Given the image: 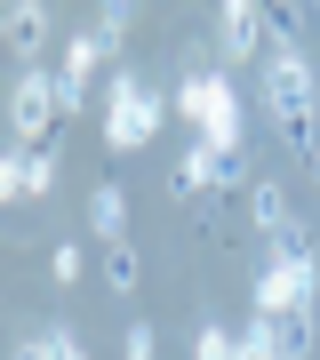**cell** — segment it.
Wrapping results in <instances>:
<instances>
[{
    "label": "cell",
    "mask_w": 320,
    "mask_h": 360,
    "mask_svg": "<svg viewBox=\"0 0 320 360\" xmlns=\"http://www.w3.org/2000/svg\"><path fill=\"white\" fill-rule=\"evenodd\" d=\"M320 80H312V56L288 49V40H272L264 49V112L281 120V136L296 144L305 160H320Z\"/></svg>",
    "instance_id": "cell-1"
},
{
    "label": "cell",
    "mask_w": 320,
    "mask_h": 360,
    "mask_svg": "<svg viewBox=\"0 0 320 360\" xmlns=\"http://www.w3.org/2000/svg\"><path fill=\"white\" fill-rule=\"evenodd\" d=\"M160 120H168V96L144 72L120 65L113 80H104V153H144V144L160 136Z\"/></svg>",
    "instance_id": "cell-2"
},
{
    "label": "cell",
    "mask_w": 320,
    "mask_h": 360,
    "mask_svg": "<svg viewBox=\"0 0 320 360\" xmlns=\"http://www.w3.org/2000/svg\"><path fill=\"white\" fill-rule=\"evenodd\" d=\"M168 112H177V120H192L208 153H241V89H232L224 72H192V80H177Z\"/></svg>",
    "instance_id": "cell-3"
},
{
    "label": "cell",
    "mask_w": 320,
    "mask_h": 360,
    "mask_svg": "<svg viewBox=\"0 0 320 360\" xmlns=\"http://www.w3.org/2000/svg\"><path fill=\"white\" fill-rule=\"evenodd\" d=\"M256 321H320V264L312 248H281L256 281Z\"/></svg>",
    "instance_id": "cell-4"
},
{
    "label": "cell",
    "mask_w": 320,
    "mask_h": 360,
    "mask_svg": "<svg viewBox=\"0 0 320 360\" xmlns=\"http://www.w3.org/2000/svg\"><path fill=\"white\" fill-rule=\"evenodd\" d=\"M64 120L56 104V72H16L8 80V144H25V153H49V129Z\"/></svg>",
    "instance_id": "cell-5"
},
{
    "label": "cell",
    "mask_w": 320,
    "mask_h": 360,
    "mask_svg": "<svg viewBox=\"0 0 320 360\" xmlns=\"http://www.w3.org/2000/svg\"><path fill=\"white\" fill-rule=\"evenodd\" d=\"M217 56H224V72L264 56V8H256V0H224L217 8Z\"/></svg>",
    "instance_id": "cell-6"
},
{
    "label": "cell",
    "mask_w": 320,
    "mask_h": 360,
    "mask_svg": "<svg viewBox=\"0 0 320 360\" xmlns=\"http://www.w3.org/2000/svg\"><path fill=\"white\" fill-rule=\"evenodd\" d=\"M104 65V49H96V32H80V40H64V65H56V104H64V120L89 104V80Z\"/></svg>",
    "instance_id": "cell-7"
},
{
    "label": "cell",
    "mask_w": 320,
    "mask_h": 360,
    "mask_svg": "<svg viewBox=\"0 0 320 360\" xmlns=\"http://www.w3.org/2000/svg\"><path fill=\"white\" fill-rule=\"evenodd\" d=\"M248 208H256V232L272 240V257H281V248H312V240H305V224L288 217V193H281L272 176H264V184L248 193Z\"/></svg>",
    "instance_id": "cell-8"
},
{
    "label": "cell",
    "mask_w": 320,
    "mask_h": 360,
    "mask_svg": "<svg viewBox=\"0 0 320 360\" xmlns=\"http://www.w3.org/2000/svg\"><path fill=\"white\" fill-rule=\"evenodd\" d=\"M49 32H56V16L40 8V0H16L8 8V56L25 72H40V49H49Z\"/></svg>",
    "instance_id": "cell-9"
},
{
    "label": "cell",
    "mask_w": 320,
    "mask_h": 360,
    "mask_svg": "<svg viewBox=\"0 0 320 360\" xmlns=\"http://www.w3.org/2000/svg\"><path fill=\"white\" fill-rule=\"evenodd\" d=\"M128 193H120V184H96V193H89V232H96V248H113V240H128Z\"/></svg>",
    "instance_id": "cell-10"
},
{
    "label": "cell",
    "mask_w": 320,
    "mask_h": 360,
    "mask_svg": "<svg viewBox=\"0 0 320 360\" xmlns=\"http://www.w3.org/2000/svg\"><path fill=\"white\" fill-rule=\"evenodd\" d=\"M208 184H217V153L208 144H184L177 153V200H200Z\"/></svg>",
    "instance_id": "cell-11"
},
{
    "label": "cell",
    "mask_w": 320,
    "mask_h": 360,
    "mask_svg": "<svg viewBox=\"0 0 320 360\" xmlns=\"http://www.w3.org/2000/svg\"><path fill=\"white\" fill-rule=\"evenodd\" d=\"M96 272H104V288H113V296H136V281H144V264H136V248H128V240L96 248Z\"/></svg>",
    "instance_id": "cell-12"
},
{
    "label": "cell",
    "mask_w": 320,
    "mask_h": 360,
    "mask_svg": "<svg viewBox=\"0 0 320 360\" xmlns=\"http://www.w3.org/2000/svg\"><path fill=\"white\" fill-rule=\"evenodd\" d=\"M128 25H136V8H128V0H104V8H96V25H89V32H96V49H104V56H113V49H120V40H128Z\"/></svg>",
    "instance_id": "cell-13"
},
{
    "label": "cell",
    "mask_w": 320,
    "mask_h": 360,
    "mask_svg": "<svg viewBox=\"0 0 320 360\" xmlns=\"http://www.w3.org/2000/svg\"><path fill=\"white\" fill-rule=\"evenodd\" d=\"M312 328L320 321H272V352L281 360H312Z\"/></svg>",
    "instance_id": "cell-14"
},
{
    "label": "cell",
    "mask_w": 320,
    "mask_h": 360,
    "mask_svg": "<svg viewBox=\"0 0 320 360\" xmlns=\"http://www.w3.org/2000/svg\"><path fill=\"white\" fill-rule=\"evenodd\" d=\"M40 352H49V360H89L80 328H64V321H49V328H40Z\"/></svg>",
    "instance_id": "cell-15"
},
{
    "label": "cell",
    "mask_w": 320,
    "mask_h": 360,
    "mask_svg": "<svg viewBox=\"0 0 320 360\" xmlns=\"http://www.w3.org/2000/svg\"><path fill=\"white\" fill-rule=\"evenodd\" d=\"M25 200V144H0V208Z\"/></svg>",
    "instance_id": "cell-16"
},
{
    "label": "cell",
    "mask_w": 320,
    "mask_h": 360,
    "mask_svg": "<svg viewBox=\"0 0 320 360\" xmlns=\"http://www.w3.org/2000/svg\"><path fill=\"white\" fill-rule=\"evenodd\" d=\"M192 360H241V336H224L217 321H208L200 336H192Z\"/></svg>",
    "instance_id": "cell-17"
},
{
    "label": "cell",
    "mask_w": 320,
    "mask_h": 360,
    "mask_svg": "<svg viewBox=\"0 0 320 360\" xmlns=\"http://www.w3.org/2000/svg\"><path fill=\"white\" fill-rule=\"evenodd\" d=\"M80 272H89V257H80V240H64L56 257H49V281H56V288H72Z\"/></svg>",
    "instance_id": "cell-18"
},
{
    "label": "cell",
    "mask_w": 320,
    "mask_h": 360,
    "mask_svg": "<svg viewBox=\"0 0 320 360\" xmlns=\"http://www.w3.org/2000/svg\"><path fill=\"white\" fill-rule=\"evenodd\" d=\"M153 352H160L153 321H128V328H120V360H153Z\"/></svg>",
    "instance_id": "cell-19"
},
{
    "label": "cell",
    "mask_w": 320,
    "mask_h": 360,
    "mask_svg": "<svg viewBox=\"0 0 320 360\" xmlns=\"http://www.w3.org/2000/svg\"><path fill=\"white\" fill-rule=\"evenodd\" d=\"M56 184V153H25V200H40Z\"/></svg>",
    "instance_id": "cell-20"
},
{
    "label": "cell",
    "mask_w": 320,
    "mask_h": 360,
    "mask_svg": "<svg viewBox=\"0 0 320 360\" xmlns=\"http://www.w3.org/2000/svg\"><path fill=\"white\" fill-rule=\"evenodd\" d=\"M248 176V153H217V184H241Z\"/></svg>",
    "instance_id": "cell-21"
},
{
    "label": "cell",
    "mask_w": 320,
    "mask_h": 360,
    "mask_svg": "<svg viewBox=\"0 0 320 360\" xmlns=\"http://www.w3.org/2000/svg\"><path fill=\"white\" fill-rule=\"evenodd\" d=\"M16 360H49V352H40V336H25V345H16Z\"/></svg>",
    "instance_id": "cell-22"
},
{
    "label": "cell",
    "mask_w": 320,
    "mask_h": 360,
    "mask_svg": "<svg viewBox=\"0 0 320 360\" xmlns=\"http://www.w3.org/2000/svg\"><path fill=\"white\" fill-rule=\"evenodd\" d=\"M0 49H8V8H0Z\"/></svg>",
    "instance_id": "cell-23"
}]
</instances>
